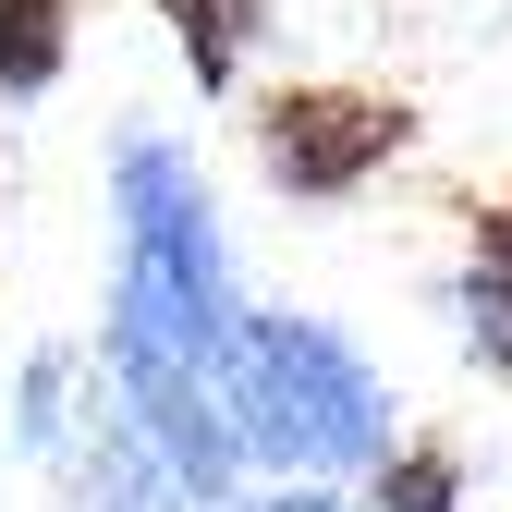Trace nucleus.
Returning a JSON list of instances; mask_svg holds the SVG:
<instances>
[{
	"mask_svg": "<svg viewBox=\"0 0 512 512\" xmlns=\"http://www.w3.org/2000/svg\"><path fill=\"white\" fill-rule=\"evenodd\" d=\"M220 415L244 439V476H269V488H366V464L403 439V391L317 305H244L232 317Z\"/></svg>",
	"mask_w": 512,
	"mask_h": 512,
	"instance_id": "nucleus-1",
	"label": "nucleus"
},
{
	"mask_svg": "<svg viewBox=\"0 0 512 512\" xmlns=\"http://www.w3.org/2000/svg\"><path fill=\"white\" fill-rule=\"evenodd\" d=\"M110 317L183 342L196 366L232 354V317H244L220 183H208V159L183 135H159V122H122L110 135Z\"/></svg>",
	"mask_w": 512,
	"mask_h": 512,
	"instance_id": "nucleus-2",
	"label": "nucleus"
},
{
	"mask_svg": "<svg viewBox=\"0 0 512 512\" xmlns=\"http://www.w3.org/2000/svg\"><path fill=\"white\" fill-rule=\"evenodd\" d=\"M427 147V98L366 74H281L244 98V159L281 208H354Z\"/></svg>",
	"mask_w": 512,
	"mask_h": 512,
	"instance_id": "nucleus-3",
	"label": "nucleus"
},
{
	"mask_svg": "<svg viewBox=\"0 0 512 512\" xmlns=\"http://www.w3.org/2000/svg\"><path fill=\"white\" fill-rule=\"evenodd\" d=\"M61 512H196V500L159 476V452L122 427V403H86L74 452H61Z\"/></svg>",
	"mask_w": 512,
	"mask_h": 512,
	"instance_id": "nucleus-4",
	"label": "nucleus"
},
{
	"mask_svg": "<svg viewBox=\"0 0 512 512\" xmlns=\"http://www.w3.org/2000/svg\"><path fill=\"white\" fill-rule=\"evenodd\" d=\"M86 403H98V354H86V342H25L13 391H0L13 452H25V464H61V452H74V427H86Z\"/></svg>",
	"mask_w": 512,
	"mask_h": 512,
	"instance_id": "nucleus-5",
	"label": "nucleus"
},
{
	"mask_svg": "<svg viewBox=\"0 0 512 512\" xmlns=\"http://www.w3.org/2000/svg\"><path fill=\"white\" fill-rule=\"evenodd\" d=\"M354 512H476V452H464L452 427H403L391 452L366 464Z\"/></svg>",
	"mask_w": 512,
	"mask_h": 512,
	"instance_id": "nucleus-6",
	"label": "nucleus"
},
{
	"mask_svg": "<svg viewBox=\"0 0 512 512\" xmlns=\"http://www.w3.org/2000/svg\"><path fill=\"white\" fill-rule=\"evenodd\" d=\"M74 49H86V0H0V110L61 98Z\"/></svg>",
	"mask_w": 512,
	"mask_h": 512,
	"instance_id": "nucleus-7",
	"label": "nucleus"
},
{
	"mask_svg": "<svg viewBox=\"0 0 512 512\" xmlns=\"http://www.w3.org/2000/svg\"><path fill=\"white\" fill-rule=\"evenodd\" d=\"M147 13H159L171 61L196 74V98H244V13L232 0H147Z\"/></svg>",
	"mask_w": 512,
	"mask_h": 512,
	"instance_id": "nucleus-8",
	"label": "nucleus"
},
{
	"mask_svg": "<svg viewBox=\"0 0 512 512\" xmlns=\"http://www.w3.org/2000/svg\"><path fill=\"white\" fill-rule=\"evenodd\" d=\"M452 317H464V342H512V269H452Z\"/></svg>",
	"mask_w": 512,
	"mask_h": 512,
	"instance_id": "nucleus-9",
	"label": "nucleus"
},
{
	"mask_svg": "<svg viewBox=\"0 0 512 512\" xmlns=\"http://www.w3.org/2000/svg\"><path fill=\"white\" fill-rule=\"evenodd\" d=\"M452 220H464V256H476V269H512V196H464Z\"/></svg>",
	"mask_w": 512,
	"mask_h": 512,
	"instance_id": "nucleus-10",
	"label": "nucleus"
},
{
	"mask_svg": "<svg viewBox=\"0 0 512 512\" xmlns=\"http://www.w3.org/2000/svg\"><path fill=\"white\" fill-rule=\"evenodd\" d=\"M232 512H354V488H244Z\"/></svg>",
	"mask_w": 512,
	"mask_h": 512,
	"instance_id": "nucleus-11",
	"label": "nucleus"
},
{
	"mask_svg": "<svg viewBox=\"0 0 512 512\" xmlns=\"http://www.w3.org/2000/svg\"><path fill=\"white\" fill-rule=\"evenodd\" d=\"M464 366H476V378H488V391L512 403V342H464Z\"/></svg>",
	"mask_w": 512,
	"mask_h": 512,
	"instance_id": "nucleus-12",
	"label": "nucleus"
}]
</instances>
